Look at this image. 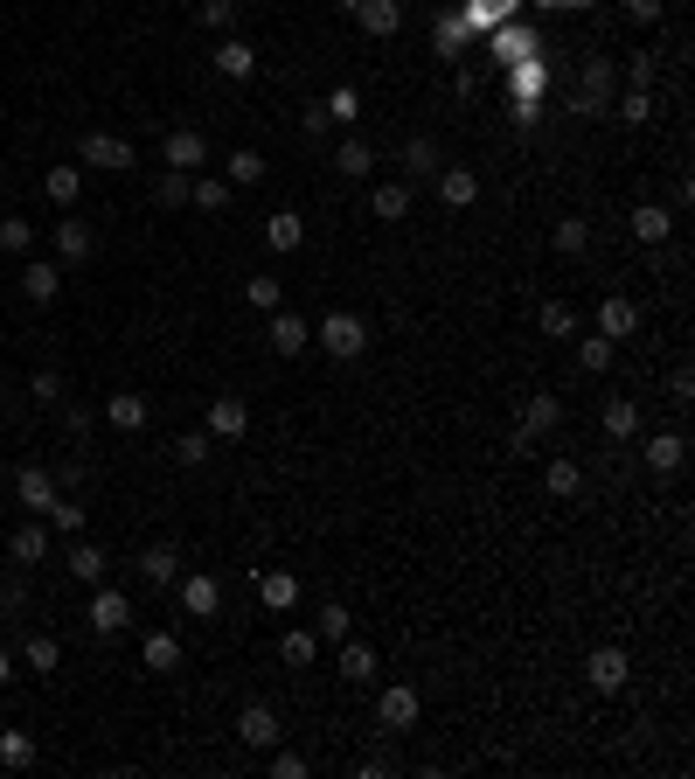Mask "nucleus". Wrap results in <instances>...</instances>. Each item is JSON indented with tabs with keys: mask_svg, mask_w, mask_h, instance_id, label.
<instances>
[{
	"mask_svg": "<svg viewBox=\"0 0 695 779\" xmlns=\"http://www.w3.org/2000/svg\"><path fill=\"white\" fill-rule=\"evenodd\" d=\"M417 724V689H383V731H411Z\"/></svg>",
	"mask_w": 695,
	"mask_h": 779,
	"instance_id": "obj_9",
	"label": "nucleus"
},
{
	"mask_svg": "<svg viewBox=\"0 0 695 779\" xmlns=\"http://www.w3.org/2000/svg\"><path fill=\"white\" fill-rule=\"evenodd\" d=\"M160 202H167V209H181V202H188V174H174V167H167V174H160Z\"/></svg>",
	"mask_w": 695,
	"mask_h": 779,
	"instance_id": "obj_37",
	"label": "nucleus"
},
{
	"mask_svg": "<svg viewBox=\"0 0 695 779\" xmlns=\"http://www.w3.org/2000/svg\"><path fill=\"white\" fill-rule=\"evenodd\" d=\"M181 606H188L195 620H209V613L223 606V592H216V578H181Z\"/></svg>",
	"mask_w": 695,
	"mask_h": 779,
	"instance_id": "obj_11",
	"label": "nucleus"
},
{
	"mask_svg": "<svg viewBox=\"0 0 695 779\" xmlns=\"http://www.w3.org/2000/svg\"><path fill=\"white\" fill-rule=\"evenodd\" d=\"M84 160L105 167V174H119V167H133V147H126L119 133H84Z\"/></svg>",
	"mask_w": 695,
	"mask_h": 779,
	"instance_id": "obj_2",
	"label": "nucleus"
},
{
	"mask_svg": "<svg viewBox=\"0 0 695 779\" xmlns=\"http://www.w3.org/2000/svg\"><path fill=\"white\" fill-rule=\"evenodd\" d=\"M14 494H21V508L49 515V501H56V480H49L42 467H21V473H14Z\"/></svg>",
	"mask_w": 695,
	"mask_h": 779,
	"instance_id": "obj_5",
	"label": "nucleus"
},
{
	"mask_svg": "<svg viewBox=\"0 0 695 779\" xmlns=\"http://www.w3.org/2000/svg\"><path fill=\"white\" fill-rule=\"evenodd\" d=\"M188 195H195L209 216H216V209H230V181H209V174H202V181H188Z\"/></svg>",
	"mask_w": 695,
	"mask_h": 779,
	"instance_id": "obj_26",
	"label": "nucleus"
},
{
	"mask_svg": "<svg viewBox=\"0 0 695 779\" xmlns=\"http://www.w3.org/2000/svg\"><path fill=\"white\" fill-rule=\"evenodd\" d=\"M334 160H341V174H369V147H362V140H348Z\"/></svg>",
	"mask_w": 695,
	"mask_h": 779,
	"instance_id": "obj_41",
	"label": "nucleus"
},
{
	"mask_svg": "<svg viewBox=\"0 0 695 779\" xmlns=\"http://www.w3.org/2000/svg\"><path fill=\"white\" fill-rule=\"evenodd\" d=\"M0 286H7V272H0Z\"/></svg>",
	"mask_w": 695,
	"mask_h": 779,
	"instance_id": "obj_56",
	"label": "nucleus"
},
{
	"mask_svg": "<svg viewBox=\"0 0 695 779\" xmlns=\"http://www.w3.org/2000/svg\"><path fill=\"white\" fill-rule=\"evenodd\" d=\"M341 633H348V613H341V606H327V613H320V640H341Z\"/></svg>",
	"mask_w": 695,
	"mask_h": 779,
	"instance_id": "obj_50",
	"label": "nucleus"
},
{
	"mask_svg": "<svg viewBox=\"0 0 695 779\" xmlns=\"http://www.w3.org/2000/svg\"><path fill=\"white\" fill-rule=\"evenodd\" d=\"M244 293H251V307H278V279H251Z\"/></svg>",
	"mask_w": 695,
	"mask_h": 779,
	"instance_id": "obj_49",
	"label": "nucleus"
},
{
	"mask_svg": "<svg viewBox=\"0 0 695 779\" xmlns=\"http://www.w3.org/2000/svg\"><path fill=\"white\" fill-rule=\"evenodd\" d=\"M265 244H272V251H299V216H272V223H265Z\"/></svg>",
	"mask_w": 695,
	"mask_h": 779,
	"instance_id": "obj_28",
	"label": "nucleus"
},
{
	"mask_svg": "<svg viewBox=\"0 0 695 779\" xmlns=\"http://www.w3.org/2000/svg\"><path fill=\"white\" fill-rule=\"evenodd\" d=\"M278 654H285L292 668H306V661L320 654V640H313V633H285V640H278Z\"/></svg>",
	"mask_w": 695,
	"mask_h": 779,
	"instance_id": "obj_30",
	"label": "nucleus"
},
{
	"mask_svg": "<svg viewBox=\"0 0 695 779\" xmlns=\"http://www.w3.org/2000/svg\"><path fill=\"white\" fill-rule=\"evenodd\" d=\"M272 773H278V779H299V773H306V759H292V752H278V759H272Z\"/></svg>",
	"mask_w": 695,
	"mask_h": 779,
	"instance_id": "obj_52",
	"label": "nucleus"
},
{
	"mask_svg": "<svg viewBox=\"0 0 695 779\" xmlns=\"http://www.w3.org/2000/svg\"><path fill=\"white\" fill-rule=\"evenodd\" d=\"M668 230H675V223H668V209H640V216H633V237H647V244H661Z\"/></svg>",
	"mask_w": 695,
	"mask_h": 779,
	"instance_id": "obj_29",
	"label": "nucleus"
},
{
	"mask_svg": "<svg viewBox=\"0 0 695 779\" xmlns=\"http://www.w3.org/2000/svg\"><path fill=\"white\" fill-rule=\"evenodd\" d=\"M35 397L56 404V397H63V376H56V369H35Z\"/></svg>",
	"mask_w": 695,
	"mask_h": 779,
	"instance_id": "obj_45",
	"label": "nucleus"
},
{
	"mask_svg": "<svg viewBox=\"0 0 695 779\" xmlns=\"http://www.w3.org/2000/svg\"><path fill=\"white\" fill-rule=\"evenodd\" d=\"M244 425H251L244 397H216V404H209V432H216V439H237Z\"/></svg>",
	"mask_w": 695,
	"mask_h": 779,
	"instance_id": "obj_7",
	"label": "nucleus"
},
{
	"mask_svg": "<svg viewBox=\"0 0 695 779\" xmlns=\"http://www.w3.org/2000/svg\"><path fill=\"white\" fill-rule=\"evenodd\" d=\"M556 251H584V223H577V216L556 223Z\"/></svg>",
	"mask_w": 695,
	"mask_h": 779,
	"instance_id": "obj_44",
	"label": "nucleus"
},
{
	"mask_svg": "<svg viewBox=\"0 0 695 779\" xmlns=\"http://www.w3.org/2000/svg\"><path fill=\"white\" fill-rule=\"evenodd\" d=\"M139 578H146V585H174V578H181L174 550H146V557H139Z\"/></svg>",
	"mask_w": 695,
	"mask_h": 779,
	"instance_id": "obj_21",
	"label": "nucleus"
},
{
	"mask_svg": "<svg viewBox=\"0 0 695 779\" xmlns=\"http://www.w3.org/2000/svg\"><path fill=\"white\" fill-rule=\"evenodd\" d=\"M42 188H49V202H63V209H70V202H77V188H84V174H77V167H49V174H42Z\"/></svg>",
	"mask_w": 695,
	"mask_h": 779,
	"instance_id": "obj_19",
	"label": "nucleus"
},
{
	"mask_svg": "<svg viewBox=\"0 0 695 779\" xmlns=\"http://www.w3.org/2000/svg\"><path fill=\"white\" fill-rule=\"evenodd\" d=\"M633 425H640V418H633V404H612V411H605V432H619V439H626Z\"/></svg>",
	"mask_w": 695,
	"mask_h": 779,
	"instance_id": "obj_46",
	"label": "nucleus"
},
{
	"mask_svg": "<svg viewBox=\"0 0 695 779\" xmlns=\"http://www.w3.org/2000/svg\"><path fill=\"white\" fill-rule=\"evenodd\" d=\"M28 244H35V230H28L21 216H7V223H0V251H28Z\"/></svg>",
	"mask_w": 695,
	"mask_h": 779,
	"instance_id": "obj_34",
	"label": "nucleus"
},
{
	"mask_svg": "<svg viewBox=\"0 0 695 779\" xmlns=\"http://www.w3.org/2000/svg\"><path fill=\"white\" fill-rule=\"evenodd\" d=\"M237 21V0H202V28H230Z\"/></svg>",
	"mask_w": 695,
	"mask_h": 779,
	"instance_id": "obj_38",
	"label": "nucleus"
},
{
	"mask_svg": "<svg viewBox=\"0 0 695 779\" xmlns=\"http://www.w3.org/2000/svg\"><path fill=\"white\" fill-rule=\"evenodd\" d=\"M49 522H56L63 536H77V529H84V508H77V501H49Z\"/></svg>",
	"mask_w": 695,
	"mask_h": 779,
	"instance_id": "obj_36",
	"label": "nucleus"
},
{
	"mask_svg": "<svg viewBox=\"0 0 695 779\" xmlns=\"http://www.w3.org/2000/svg\"><path fill=\"white\" fill-rule=\"evenodd\" d=\"M21 293H28L35 307H49V300L63 293V272H56L49 258H35V265H21Z\"/></svg>",
	"mask_w": 695,
	"mask_h": 779,
	"instance_id": "obj_4",
	"label": "nucleus"
},
{
	"mask_svg": "<svg viewBox=\"0 0 695 779\" xmlns=\"http://www.w3.org/2000/svg\"><path fill=\"white\" fill-rule=\"evenodd\" d=\"M56 251H63L70 265H84V258H91V223H56Z\"/></svg>",
	"mask_w": 695,
	"mask_h": 779,
	"instance_id": "obj_14",
	"label": "nucleus"
},
{
	"mask_svg": "<svg viewBox=\"0 0 695 779\" xmlns=\"http://www.w3.org/2000/svg\"><path fill=\"white\" fill-rule=\"evenodd\" d=\"M404 209H411V188L383 181V188H376V216H404Z\"/></svg>",
	"mask_w": 695,
	"mask_h": 779,
	"instance_id": "obj_32",
	"label": "nucleus"
},
{
	"mask_svg": "<svg viewBox=\"0 0 695 779\" xmlns=\"http://www.w3.org/2000/svg\"><path fill=\"white\" fill-rule=\"evenodd\" d=\"M543 480H550V494H577V480H584V473L570 467V460H556V467L543 473Z\"/></svg>",
	"mask_w": 695,
	"mask_h": 779,
	"instance_id": "obj_39",
	"label": "nucleus"
},
{
	"mask_svg": "<svg viewBox=\"0 0 695 779\" xmlns=\"http://www.w3.org/2000/svg\"><path fill=\"white\" fill-rule=\"evenodd\" d=\"M7 675H14V661H7V647H0V682H7Z\"/></svg>",
	"mask_w": 695,
	"mask_h": 779,
	"instance_id": "obj_55",
	"label": "nucleus"
},
{
	"mask_svg": "<svg viewBox=\"0 0 695 779\" xmlns=\"http://www.w3.org/2000/svg\"><path fill=\"white\" fill-rule=\"evenodd\" d=\"M21 661H28V668H42V675H49V668H56V640H49V633H35V640H28V647H21Z\"/></svg>",
	"mask_w": 695,
	"mask_h": 779,
	"instance_id": "obj_33",
	"label": "nucleus"
},
{
	"mask_svg": "<svg viewBox=\"0 0 695 779\" xmlns=\"http://www.w3.org/2000/svg\"><path fill=\"white\" fill-rule=\"evenodd\" d=\"M577 355H584V369H605V362H612V341H605V334H591Z\"/></svg>",
	"mask_w": 695,
	"mask_h": 779,
	"instance_id": "obj_42",
	"label": "nucleus"
},
{
	"mask_svg": "<svg viewBox=\"0 0 695 779\" xmlns=\"http://www.w3.org/2000/svg\"><path fill=\"white\" fill-rule=\"evenodd\" d=\"M341 675H348V682H369V675H376V654H369V647H341Z\"/></svg>",
	"mask_w": 695,
	"mask_h": 779,
	"instance_id": "obj_31",
	"label": "nucleus"
},
{
	"mask_svg": "<svg viewBox=\"0 0 695 779\" xmlns=\"http://www.w3.org/2000/svg\"><path fill=\"white\" fill-rule=\"evenodd\" d=\"M438 195H445V202H452V209H466V202H473V195H480V181H473V174H466V167H452V174H438Z\"/></svg>",
	"mask_w": 695,
	"mask_h": 779,
	"instance_id": "obj_20",
	"label": "nucleus"
},
{
	"mask_svg": "<svg viewBox=\"0 0 695 779\" xmlns=\"http://www.w3.org/2000/svg\"><path fill=\"white\" fill-rule=\"evenodd\" d=\"M105 418H112L119 432H139V425H146V397H139V390H119V397L105 404Z\"/></svg>",
	"mask_w": 695,
	"mask_h": 779,
	"instance_id": "obj_12",
	"label": "nucleus"
},
{
	"mask_svg": "<svg viewBox=\"0 0 695 779\" xmlns=\"http://www.w3.org/2000/svg\"><path fill=\"white\" fill-rule=\"evenodd\" d=\"M258 599H265V606H278V613H285V606H292V599H299V585H292V578H285V571H258Z\"/></svg>",
	"mask_w": 695,
	"mask_h": 779,
	"instance_id": "obj_18",
	"label": "nucleus"
},
{
	"mask_svg": "<svg viewBox=\"0 0 695 779\" xmlns=\"http://www.w3.org/2000/svg\"><path fill=\"white\" fill-rule=\"evenodd\" d=\"M0 766H14V773L35 766V738L28 731H0Z\"/></svg>",
	"mask_w": 695,
	"mask_h": 779,
	"instance_id": "obj_23",
	"label": "nucleus"
},
{
	"mask_svg": "<svg viewBox=\"0 0 695 779\" xmlns=\"http://www.w3.org/2000/svg\"><path fill=\"white\" fill-rule=\"evenodd\" d=\"M160 160H167L174 174H195V167L209 160V140H202V133H167V147H160Z\"/></svg>",
	"mask_w": 695,
	"mask_h": 779,
	"instance_id": "obj_3",
	"label": "nucleus"
},
{
	"mask_svg": "<svg viewBox=\"0 0 695 779\" xmlns=\"http://www.w3.org/2000/svg\"><path fill=\"white\" fill-rule=\"evenodd\" d=\"M320 348H327V355H362V348H369V327H362L355 313H327V320H320Z\"/></svg>",
	"mask_w": 695,
	"mask_h": 779,
	"instance_id": "obj_1",
	"label": "nucleus"
},
{
	"mask_svg": "<svg viewBox=\"0 0 695 779\" xmlns=\"http://www.w3.org/2000/svg\"><path fill=\"white\" fill-rule=\"evenodd\" d=\"M105 564H112V557H105L98 543H77V550H70V578H84V585H98V578H105Z\"/></svg>",
	"mask_w": 695,
	"mask_h": 779,
	"instance_id": "obj_15",
	"label": "nucleus"
},
{
	"mask_svg": "<svg viewBox=\"0 0 695 779\" xmlns=\"http://www.w3.org/2000/svg\"><path fill=\"white\" fill-rule=\"evenodd\" d=\"M556 425V397H536V404H529V432H550Z\"/></svg>",
	"mask_w": 695,
	"mask_h": 779,
	"instance_id": "obj_43",
	"label": "nucleus"
},
{
	"mask_svg": "<svg viewBox=\"0 0 695 779\" xmlns=\"http://www.w3.org/2000/svg\"><path fill=\"white\" fill-rule=\"evenodd\" d=\"M591 682H598V689H619V682H626V654H619V647H598V654H591Z\"/></svg>",
	"mask_w": 695,
	"mask_h": 779,
	"instance_id": "obj_16",
	"label": "nucleus"
},
{
	"mask_svg": "<svg viewBox=\"0 0 695 779\" xmlns=\"http://www.w3.org/2000/svg\"><path fill=\"white\" fill-rule=\"evenodd\" d=\"M126 620H133V606H126L119 592H98V599H91V633H119Z\"/></svg>",
	"mask_w": 695,
	"mask_h": 779,
	"instance_id": "obj_8",
	"label": "nucleus"
},
{
	"mask_svg": "<svg viewBox=\"0 0 695 779\" xmlns=\"http://www.w3.org/2000/svg\"><path fill=\"white\" fill-rule=\"evenodd\" d=\"M237 738H244L251 752H265V745H272V738H278V717H272V710H265V703H251V710L237 717Z\"/></svg>",
	"mask_w": 695,
	"mask_h": 779,
	"instance_id": "obj_6",
	"label": "nucleus"
},
{
	"mask_svg": "<svg viewBox=\"0 0 695 779\" xmlns=\"http://www.w3.org/2000/svg\"><path fill=\"white\" fill-rule=\"evenodd\" d=\"M7 550H14L21 564H42V557H49V536H42V529H14V543H7Z\"/></svg>",
	"mask_w": 695,
	"mask_h": 779,
	"instance_id": "obj_27",
	"label": "nucleus"
},
{
	"mask_svg": "<svg viewBox=\"0 0 695 779\" xmlns=\"http://www.w3.org/2000/svg\"><path fill=\"white\" fill-rule=\"evenodd\" d=\"M355 14H362L369 35H397V28H404V7H397V0H362Z\"/></svg>",
	"mask_w": 695,
	"mask_h": 779,
	"instance_id": "obj_10",
	"label": "nucleus"
},
{
	"mask_svg": "<svg viewBox=\"0 0 695 779\" xmlns=\"http://www.w3.org/2000/svg\"><path fill=\"white\" fill-rule=\"evenodd\" d=\"M647 467H654V473H675V467H682V439H675V432H661V439L647 446Z\"/></svg>",
	"mask_w": 695,
	"mask_h": 779,
	"instance_id": "obj_25",
	"label": "nucleus"
},
{
	"mask_svg": "<svg viewBox=\"0 0 695 779\" xmlns=\"http://www.w3.org/2000/svg\"><path fill=\"white\" fill-rule=\"evenodd\" d=\"M543 334H570V307H563V300L543 307Z\"/></svg>",
	"mask_w": 695,
	"mask_h": 779,
	"instance_id": "obj_47",
	"label": "nucleus"
},
{
	"mask_svg": "<svg viewBox=\"0 0 695 779\" xmlns=\"http://www.w3.org/2000/svg\"><path fill=\"white\" fill-rule=\"evenodd\" d=\"M258 174H265V160L251 154V147H244V154H230V181H258Z\"/></svg>",
	"mask_w": 695,
	"mask_h": 779,
	"instance_id": "obj_40",
	"label": "nucleus"
},
{
	"mask_svg": "<svg viewBox=\"0 0 695 779\" xmlns=\"http://www.w3.org/2000/svg\"><path fill=\"white\" fill-rule=\"evenodd\" d=\"M327 119H362V112H355V91H334V98H327Z\"/></svg>",
	"mask_w": 695,
	"mask_h": 779,
	"instance_id": "obj_51",
	"label": "nucleus"
},
{
	"mask_svg": "<svg viewBox=\"0 0 695 779\" xmlns=\"http://www.w3.org/2000/svg\"><path fill=\"white\" fill-rule=\"evenodd\" d=\"M626 14H633V21H654V14H661V0H626Z\"/></svg>",
	"mask_w": 695,
	"mask_h": 779,
	"instance_id": "obj_54",
	"label": "nucleus"
},
{
	"mask_svg": "<svg viewBox=\"0 0 695 779\" xmlns=\"http://www.w3.org/2000/svg\"><path fill=\"white\" fill-rule=\"evenodd\" d=\"M174 661H181V640H174V633H146V668H153V675H167Z\"/></svg>",
	"mask_w": 695,
	"mask_h": 779,
	"instance_id": "obj_22",
	"label": "nucleus"
},
{
	"mask_svg": "<svg viewBox=\"0 0 695 779\" xmlns=\"http://www.w3.org/2000/svg\"><path fill=\"white\" fill-rule=\"evenodd\" d=\"M174 460H181V467H202V460H209V439H202V432L174 439Z\"/></svg>",
	"mask_w": 695,
	"mask_h": 779,
	"instance_id": "obj_35",
	"label": "nucleus"
},
{
	"mask_svg": "<svg viewBox=\"0 0 695 779\" xmlns=\"http://www.w3.org/2000/svg\"><path fill=\"white\" fill-rule=\"evenodd\" d=\"M501 7H508V0H473V21H480V28H487V21H501Z\"/></svg>",
	"mask_w": 695,
	"mask_h": 779,
	"instance_id": "obj_53",
	"label": "nucleus"
},
{
	"mask_svg": "<svg viewBox=\"0 0 695 779\" xmlns=\"http://www.w3.org/2000/svg\"><path fill=\"white\" fill-rule=\"evenodd\" d=\"M272 348L278 355H299V348H306V320H299V313H278L272 320Z\"/></svg>",
	"mask_w": 695,
	"mask_h": 779,
	"instance_id": "obj_17",
	"label": "nucleus"
},
{
	"mask_svg": "<svg viewBox=\"0 0 695 779\" xmlns=\"http://www.w3.org/2000/svg\"><path fill=\"white\" fill-rule=\"evenodd\" d=\"M633 320H640V313H633V300H605V307H598V327H605V341H612V334H633Z\"/></svg>",
	"mask_w": 695,
	"mask_h": 779,
	"instance_id": "obj_24",
	"label": "nucleus"
},
{
	"mask_svg": "<svg viewBox=\"0 0 695 779\" xmlns=\"http://www.w3.org/2000/svg\"><path fill=\"white\" fill-rule=\"evenodd\" d=\"M404 160H411V174H431V167H438V154H431L424 140H411V147H404Z\"/></svg>",
	"mask_w": 695,
	"mask_h": 779,
	"instance_id": "obj_48",
	"label": "nucleus"
},
{
	"mask_svg": "<svg viewBox=\"0 0 695 779\" xmlns=\"http://www.w3.org/2000/svg\"><path fill=\"white\" fill-rule=\"evenodd\" d=\"M216 70H223V77H251V70H258V49H251V42H237V35H230V42H223V49H216Z\"/></svg>",
	"mask_w": 695,
	"mask_h": 779,
	"instance_id": "obj_13",
	"label": "nucleus"
}]
</instances>
